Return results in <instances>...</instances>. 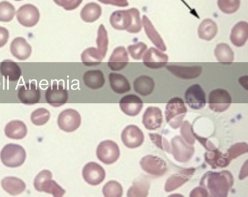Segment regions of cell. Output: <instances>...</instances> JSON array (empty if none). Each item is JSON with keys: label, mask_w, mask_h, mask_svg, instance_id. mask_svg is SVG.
Instances as JSON below:
<instances>
[{"label": "cell", "mask_w": 248, "mask_h": 197, "mask_svg": "<svg viewBox=\"0 0 248 197\" xmlns=\"http://www.w3.org/2000/svg\"><path fill=\"white\" fill-rule=\"evenodd\" d=\"M109 22L114 29L126 30L130 33H138L142 28L140 12L135 8L113 12L110 16Z\"/></svg>", "instance_id": "1"}, {"label": "cell", "mask_w": 248, "mask_h": 197, "mask_svg": "<svg viewBox=\"0 0 248 197\" xmlns=\"http://www.w3.org/2000/svg\"><path fill=\"white\" fill-rule=\"evenodd\" d=\"M0 157L1 162L5 166L17 167L24 163L26 158V153L21 146L10 143L2 148Z\"/></svg>", "instance_id": "2"}, {"label": "cell", "mask_w": 248, "mask_h": 197, "mask_svg": "<svg viewBox=\"0 0 248 197\" xmlns=\"http://www.w3.org/2000/svg\"><path fill=\"white\" fill-rule=\"evenodd\" d=\"M46 102L54 107H59L65 104L68 99V92L63 87V82L54 81L45 92Z\"/></svg>", "instance_id": "3"}, {"label": "cell", "mask_w": 248, "mask_h": 197, "mask_svg": "<svg viewBox=\"0 0 248 197\" xmlns=\"http://www.w3.org/2000/svg\"><path fill=\"white\" fill-rule=\"evenodd\" d=\"M96 155L98 159L104 164H113L120 156L119 148L114 141L110 140H104L98 145Z\"/></svg>", "instance_id": "4"}, {"label": "cell", "mask_w": 248, "mask_h": 197, "mask_svg": "<svg viewBox=\"0 0 248 197\" xmlns=\"http://www.w3.org/2000/svg\"><path fill=\"white\" fill-rule=\"evenodd\" d=\"M59 128L66 132H72L77 130L81 123V117L76 110L69 108L61 112L58 118Z\"/></svg>", "instance_id": "5"}, {"label": "cell", "mask_w": 248, "mask_h": 197, "mask_svg": "<svg viewBox=\"0 0 248 197\" xmlns=\"http://www.w3.org/2000/svg\"><path fill=\"white\" fill-rule=\"evenodd\" d=\"M231 101L230 94L224 89H215L209 94V106L216 112H222L226 110L229 107Z\"/></svg>", "instance_id": "6"}, {"label": "cell", "mask_w": 248, "mask_h": 197, "mask_svg": "<svg viewBox=\"0 0 248 197\" xmlns=\"http://www.w3.org/2000/svg\"><path fill=\"white\" fill-rule=\"evenodd\" d=\"M18 22L26 27H32L39 21L40 13L37 8L31 4L21 6L16 11Z\"/></svg>", "instance_id": "7"}, {"label": "cell", "mask_w": 248, "mask_h": 197, "mask_svg": "<svg viewBox=\"0 0 248 197\" xmlns=\"http://www.w3.org/2000/svg\"><path fill=\"white\" fill-rule=\"evenodd\" d=\"M17 97L22 103L32 105L39 102L41 92L35 82L32 81L19 87Z\"/></svg>", "instance_id": "8"}, {"label": "cell", "mask_w": 248, "mask_h": 197, "mask_svg": "<svg viewBox=\"0 0 248 197\" xmlns=\"http://www.w3.org/2000/svg\"><path fill=\"white\" fill-rule=\"evenodd\" d=\"M186 103L193 109H200L206 104L205 93L198 84H194L189 87L185 94Z\"/></svg>", "instance_id": "9"}, {"label": "cell", "mask_w": 248, "mask_h": 197, "mask_svg": "<svg viewBox=\"0 0 248 197\" xmlns=\"http://www.w3.org/2000/svg\"><path fill=\"white\" fill-rule=\"evenodd\" d=\"M82 176L85 182L89 184L97 185L104 181L106 173L101 165L94 162H90L83 168Z\"/></svg>", "instance_id": "10"}, {"label": "cell", "mask_w": 248, "mask_h": 197, "mask_svg": "<svg viewBox=\"0 0 248 197\" xmlns=\"http://www.w3.org/2000/svg\"><path fill=\"white\" fill-rule=\"evenodd\" d=\"M121 139L127 148L134 149L140 146L144 141V135L137 126H127L121 133Z\"/></svg>", "instance_id": "11"}, {"label": "cell", "mask_w": 248, "mask_h": 197, "mask_svg": "<svg viewBox=\"0 0 248 197\" xmlns=\"http://www.w3.org/2000/svg\"><path fill=\"white\" fill-rule=\"evenodd\" d=\"M168 61V56L158 49L151 47L144 54L143 63L151 69H159L166 66Z\"/></svg>", "instance_id": "12"}, {"label": "cell", "mask_w": 248, "mask_h": 197, "mask_svg": "<svg viewBox=\"0 0 248 197\" xmlns=\"http://www.w3.org/2000/svg\"><path fill=\"white\" fill-rule=\"evenodd\" d=\"M121 110L130 116L137 115L143 106L142 100L137 95L130 94L123 96L119 102Z\"/></svg>", "instance_id": "13"}, {"label": "cell", "mask_w": 248, "mask_h": 197, "mask_svg": "<svg viewBox=\"0 0 248 197\" xmlns=\"http://www.w3.org/2000/svg\"><path fill=\"white\" fill-rule=\"evenodd\" d=\"M129 58L124 47L120 46L115 48L108 62L110 70L119 71L124 68L128 64Z\"/></svg>", "instance_id": "14"}, {"label": "cell", "mask_w": 248, "mask_h": 197, "mask_svg": "<svg viewBox=\"0 0 248 197\" xmlns=\"http://www.w3.org/2000/svg\"><path fill=\"white\" fill-rule=\"evenodd\" d=\"M166 68L174 76L185 79L197 78L202 72V67L199 65L183 66L169 65L166 66Z\"/></svg>", "instance_id": "15"}, {"label": "cell", "mask_w": 248, "mask_h": 197, "mask_svg": "<svg viewBox=\"0 0 248 197\" xmlns=\"http://www.w3.org/2000/svg\"><path fill=\"white\" fill-rule=\"evenodd\" d=\"M31 50L30 45L22 37L15 38L10 44V51L12 54L19 60H25L29 58Z\"/></svg>", "instance_id": "16"}, {"label": "cell", "mask_w": 248, "mask_h": 197, "mask_svg": "<svg viewBox=\"0 0 248 197\" xmlns=\"http://www.w3.org/2000/svg\"><path fill=\"white\" fill-rule=\"evenodd\" d=\"M162 122L161 111L156 107H148L143 115L142 123L149 130L159 128Z\"/></svg>", "instance_id": "17"}, {"label": "cell", "mask_w": 248, "mask_h": 197, "mask_svg": "<svg viewBox=\"0 0 248 197\" xmlns=\"http://www.w3.org/2000/svg\"><path fill=\"white\" fill-rule=\"evenodd\" d=\"M248 25L246 21H240L236 23L231 30L230 39L232 43L237 47L245 45L248 39Z\"/></svg>", "instance_id": "18"}, {"label": "cell", "mask_w": 248, "mask_h": 197, "mask_svg": "<svg viewBox=\"0 0 248 197\" xmlns=\"http://www.w3.org/2000/svg\"><path fill=\"white\" fill-rule=\"evenodd\" d=\"M85 85L92 90H98L104 86L105 79L103 73L99 69L90 70L83 76Z\"/></svg>", "instance_id": "19"}, {"label": "cell", "mask_w": 248, "mask_h": 197, "mask_svg": "<svg viewBox=\"0 0 248 197\" xmlns=\"http://www.w3.org/2000/svg\"><path fill=\"white\" fill-rule=\"evenodd\" d=\"M0 72L5 78L12 82L18 81L22 75L19 66L10 60H4L0 63Z\"/></svg>", "instance_id": "20"}, {"label": "cell", "mask_w": 248, "mask_h": 197, "mask_svg": "<svg viewBox=\"0 0 248 197\" xmlns=\"http://www.w3.org/2000/svg\"><path fill=\"white\" fill-rule=\"evenodd\" d=\"M108 81L112 91L118 94L125 93L131 90L130 84L124 75L115 72L108 75Z\"/></svg>", "instance_id": "21"}, {"label": "cell", "mask_w": 248, "mask_h": 197, "mask_svg": "<svg viewBox=\"0 0 248 197\" xmlns=\"http://www.w3.org/2000/svg\"><path fill=\"white\" fill-rule=\"evenodd\" d=\"M142 22L145 33L149 39L158 49L163 51H166L167 48L162 38L146 15H143Z\"/></svg>", "instance_id": "22"}, {"label": "cell", "mask_w": 248, "mask_h": 197, "mask_svg": "<svg viewBox=\"0 0 248 197\" xmlns=\"http://www.w3.org/2000/svg\"><path fill=\"white\" fill-rule=\"evenodd\" d=\"M135 91L143 96H147L153 92L155 86L154 79L146 75L137 77L133 83Z\"/></svg>", "instance_id": "23"}, {"label": "cell", "mask_w": 248, "mask_h": 197, "mask_svg": "<svg viewBox=\"0 0 248 197\" xmlns=\"http://www.w3.org/2000/svg\"><path fill=\"white\" fill-rule=\"evenodd\" d=\"M5 135L13 139H21L27 134V128L25 124L19 120H14L9 122L4 129Z\"/></svg>", "instance_id": "24"}, {"label": "cell", "mask_w": 248, "mask_h": 197, "mask_svg": "<svg viewBox=\"0 0 248 197\" xmlns=\"http://www.w3.org/2000/svg\"><path fill=\"white\" fill-rule=\"evenodd\" d=\"M186 107L185 106L183 100L179 97H174L171 99L166 106V121L169 122L173 117L178 115L183 118L182 115L186 112Z\"/></svg>", "instance_id": "25"}, {"label": "cell", "mask_w": 248, "mask_h": 197, "mask_svg": "<svg viewBox=\"0 0 248 197\" xmlns=\"http://www.w3.org/2000/svg\"><path fill=\"white\" fill-rule=\"evenodd\" d=\"M3 189L9 194L15 196L23 192L26 184L19 178L13 176L6 177L1 181Z\"/></svg>", "instance_id": "26"}, {"label": "cell", "mask_w": 248, "mask_h": 197, "mask_svg": "<svg viewBox=\"0 0 248 197\" xmlns=\"http://www.w3.org/2000/svg\"><path fill=\"white\" fill-rule=\"evenodd\" d=\"M217 32V27L213 20L209 18L204 19L200 24L198 33L199 37L204 40L213 39Z\"/></svg>", "instance_id": "27"}, {"label": "cell", "mask_w": 248, "mask_h": 197, "mask_svg": "<svg viewBox=\"0 0 248 197\" xmlns=\"http://www.w3.org/2000/svg\"><path fill=\"white\" fill-rule=\"evenodd\" d=\"M101 13V6L97 3L93 2L86 4L82 8L80 15L84 21L92 23L98 19Z\"/></svg>", "instance_id": "28"}, {"label": "cell", "mask_w": 248, "mask_h": 197, "mask_svg": "<svg viewBox=\"0 0 248 197\" xmlns=\"http://www.w3.org/2000/svg\"><path fill=\"white\" fill-rule=\"evenodd\" d=\"M215 55L217 60L223 64H230L234 59V52L227 44H217L215 49Z\"/></svg>", "instance_id": "29"}, {"label": "cell", "mask_w": 248, "mask_h": 197, "mask_svg": "<svg viewBox=\"0 0 248 197\" xmlns=\"http://www.w3.org/2000/svg\"><path fill=\"white\" fill-rule=\"evenodd\" d=\"M81 59L86 66H93L100 64L103 58L95 47L86 48L82 53Z\"/></svg>", "instance_id": "30"}, {"label": "cell", "mask_w": 248, "mask_h": 197, "mask_svg": "<svg viewBox=\"0 0 248 197\" xmlns=\"http://www.w3.org/2000/svg\"><path fill=\"white\" fill-rule=\"evenodd\" d=\"M96 42L97 50L104 59L107 52L108 40L107 31L103 24L98 28Z\"/></svg>", "instance_id": "31"}, {"label": "cell", "mask_w": 248, "mask_h": 197, "mask_svg": "<svg viewBox=\"0 0 248 197\" xmlns=\"http://www.w3.org/2000/svg\"><path fill=\"white\" fill-rule=\"evenodd\" d=\"M41 191L51 194L55 197H62L65 193L64 189L51 179H46L42 183Z\"/></svg>", "instance_id": "32"}, {"label": "cell", "mask_w": 248, "mask_h": 197, "mask_svg": "<svg viewBox=\"0 0 248 197\" xmlns=\"http://www.w3.org/2000/svg\"><path fill=\"white\" fill-rule=\"evenodd\" d=\"M102 192L106 197H120L122 196L123 190L120 183L116 181H110L104 186Z\"/></svg>", "instance_id": "33"}, {"label": "cell", "mask_w": 248, "mask_h": 197, "mask_svg": "<svg viewBox=\"0 0 248 197\" xmlns=\"http://www.w3.org/2000/svg\"><path fill=\"white\" fill-rule=\"evenodd\" d=\"M50 112L43 107L34 110L31 115V122L36 125H43L46 124L50 118Z\"/></svg>", "instance_id": "34"}, {"label": "cell", "mask_w": 248, "mask_h": 197, "mask_svg": "<svg viewBox=\"0 0 248 197\" xmlns=\"http://www.w3.org/2000/svg\"><path fill=\"white\" fill-rule=\"evenodd\" d=\"M14 6L7 1L0 2V21L9 22L11 21L15 15Z\"/></svg>", "instance_id": "35"}, {"label": "cell", "mask_w": 248, "mask_h": 197, "mask_svg": "<svg viewBox=\"0 0 248 197\" xmlns=\"http://www.w3.org/2000/svg\"><path fill=\"white\" fill-rule=\"evenodd\" d=\"M217 5L219 9L225 14H232L239 9L240 0H218Z\"/></svg>", "instance_id": "36"}, {"label": "cell", "mask_w": 248, "mask_h": 197, "mask_svg": "<svg viewBox=\"0 0 248 197\" xmlns=\"http://www.w3.org/2000/svg\"><path fill=\"white\" fill-rule=\"evenodd\" d=\"M142 168L148 173L157 175V159L152 155L143 157L140 161Z\"/></svg>", "instance_id": "37"}, {"label": "cell", "mask_w": 248, "mask_h": 197, "mask_svg": "<svg viewBox=\"0 0 248 197\" xmlns=\"http://www.w3.org/2000/svg\"><path fill=\"white\" fill-rule=\"evenodd\" d=\"M147 48V45L140 42L128 46L127 50L131 57L135 60H140Z\"/></svg>", "instance_id": "38"}, {"label": "cell", "mask_w": 248, "mask_h": 197, "mask_svg": "<svg viewBox=\"0 0 248 197\" xmlns=\"http://www.w3.org/2000/svg\"><path fill=\"white\" fill-rule=\"evenodd\" d=\"M148 193V190L144 184L140 182H135L128 189L127 197H145Z\"/></svg>", "instance_id": "39"}, {"label": "cell", "mask_w": 248, "mask_h": 197, "mask_svg": "<svg viewBox=\"0 0 248 197\" xmlns=\"http://www.w3.org/2000/svg\"><path fill=\"white\" fill-rule=\"evenodd\" d=\"M52 173L48 170L44 169L40 172L35 177L33 185L35 189L39 192H41V187L42 183L46 179H51Z\"/></svg>", "instance_id": "40"}, {"label": "cell", "mask_w": 248, "mask_h": 197, "mask_svg": "<svg viewBox=\"0 0 248 197\" xmlns=\"http://www.w3.org/2000/svg\"><path fill=\"white\" fill-rule=\"evenodd\" d=\"M56 4L62 7L65 10L70 11L77 8L82 0H53Z\"/></svg>", "instance_id": "41"}, {"label": "cell", "mask_w": 248, "mask_h": 197, "mask_svg": "<svg viewBox=\"0 0 248 197\" xmlns=\"http://www.w3.org/2000/svg\"><path fill=\"white\" fill-rule=\"evenodd\" d=\"M9 33L7 29L0 26V47L3 46L7 42Z\"/></svg>", "instance_id": "42"}, {"label": "cell", "mask_w": 248, "mask_h": 197, "mask_svg": "<svg viewBox=\"0 0 248 197\" xmlns=\"http://www.w3.org/2000/svg\"><path fill=\"white\" fill-rule=\"evenodd\" d=\"M105 4H111L119 7H126L128 5L126 0H98Z\"/></svg>", "instance_id": "43"}, {"label": "cell", "mask_w": 248, "mask_h": 197, "mask_svg": "<svg viewBox=\"0 0 248 197\" xmlns=\"http://www.w3.org/2000/svg\"><path fill=\"white\" fill-rule=\"evenodd\" d=\"M248 76H245L240 77L239 78V82L246 90H248Z\"/></svg>", "instance_id": "44"}, {"label": "cell", "mask_w": 248, "mask_h": 197, "mask_svg": "<svg viewBox=\"0 0 248 197\" xmlns=\"http://www.w3.org/2000/svg\"><path fill=\"white\" fill-rule=\"evenodd\" d=\"M15 0L19 1V0Z\"/></svg>", "instance_id": "45"}]
</instances>
